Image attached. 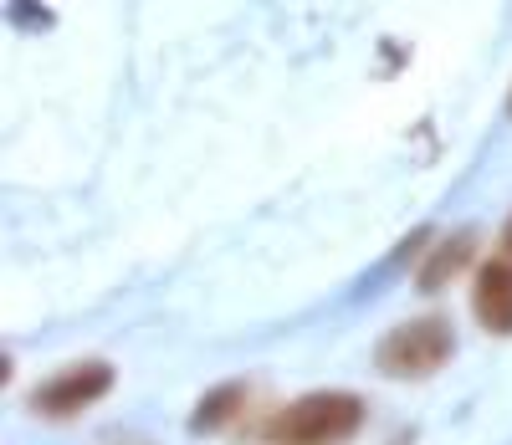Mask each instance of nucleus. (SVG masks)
<instances>
[{
	"mask_svg": "<svg viewBox=\"0 0 512 445\" xmlns=\"http://www.w3.org/2000/svg\"><path fill=\"white\" fill-rule=\"evenodd\" d=\"M364 425V399L349 389H318L292 399L287 410H277L262 425L267 445H344Z\"/></svg>",
	"mask_w": 512,
	"mask_h": 445,
	"instance_id": "obj_1",
	"label": "nucleus"
},
{
	"mask_svg": "<svg viewBox=\"0 0 512 445\" xmlns=\"http://www.w3.org/2000/svg\"><path fill=\"white\" fill-rule=\"evenodd\" d=\"M451 353H456V328L446 318H410L379 338L374 369L390 379H425V374L446 369Z\"/></svg>",
	"mask_w": 512,
	"mask_h": 445,
	"instance_id": "obj_2",
	"label": "nucleus"
},
{
	"mask_svg": "<svg viewBox=\"0 0 512 445\" xmlns=\"http://www.w3.org/2000/svg\"><path fill=\"white\" fill-rule=\"evenodd\" d=\"M108 389H113V364L82 359V364L57 369L52 379H41V384L31 389V410H36L41 420H72V415H82L88 405H98Z\"/></svg>",
	"mask_w": 512,
	"mask_h": 445,
	"instance_id": "obj_3",
	"label": "nucleus"
},
{
	"mask_svg": "<svg viewBox=\"0 0 512 445\" xmlns=\"http://www.w3.org/2000/svg\"><path fill=\"white\" fill-rule=\"evenodd\" d=\"M472 313L487 333H497V338L512 333V261L507 256L482 261V272L472 282Z\"/></svg>",
	"mask_w": 512,
	"mask_h": 445,
	"instance_id": "obj_4",
	"label": "nucleus"
},
{
	"mask_svg": "<svg viewBox=\"0 0 512 445\" xmlns=\"http://www.w3.org/2000/svg\"><path fill=\"white\" fill-rule=\"evenodd\" d=\"M472 256H477V231H472V226L451 231L441 246H431V256H425L415 287H420V292H441V287L461 272V266H472Z\"/></svg>",
	"mask_w": 512,
	"mask_h": 445,
	"instance_id": "obj_5",
	"label": "nucleus"
},
{
	"mask_svg": "<svg viewBox=\"0 0 512 445\" xmlns=\"http://www.w3.org/2000/svg\"><path fill=\"white\" fill-rule=\"evenodd\" d=\"M241 405H246V384L210 389L200 405H195V415H190V430H221V425H231L241 415Z\"/></svg>",
	"mask_w": 512,
	"mask_h": 445,
	"instance_id": "obj_6",
	"label": "nucleus"
},
{
	"mask_svg": "<svg viewBox=\"0 0 512 445\" xmlns=\"http://www.w3.org/2000/svg\"><path fill=\"white\" fill-rule=\"evenodd\" d=\"M502 256L512 261V215H507V226H502Z\"/></svg>",
	"mask_w": 512,
	"mask_h": 445,
	"instance_id": "obj_7",
	"label": "nucleus"
}]
</instances>
